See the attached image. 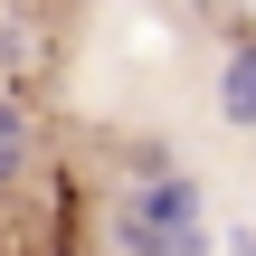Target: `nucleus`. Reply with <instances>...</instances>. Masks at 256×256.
Returning a JSON list of instances; mask_svg holds the SVG:
<instances>
[{
	"mask_svg": "<svg viewBox=\"0 0 256 256\" xmlns=\"http://www.w3.org/2000/svg\"><path fill=\"white\" fill-rule=\"evenodd\" d=\"M218 114L256 133V48H238V57H228V76H218Z\"/></svg>",
	"mask_w": 256,
	"mask_h": 256,
	"instance_id": "obj_2",
	"label": "nucleus"
},
{
	"mask_svg": "<svg viewBox=\"0 0 256 256\" xmlns=\"http://www.w3.org/2000/svg\"><path fill=\"white\" fill-rule=\"evenodd\" d=\"M114 238H124V256H200V190L180 171H162L152 190H133L114 209Z\"/></svg>",
	"mask_w": 256,
	"mask_h": 256,
	"instance_id": "obj_1",
	"label": "nucleus"
},
{
	"mask_svg": "<svg viewBox=\"0 0 256 256\" xmlns=\"http://www.w3.org/2000/svg\"><path fill=\"white\" fill-rule=\"evenodd\" d=\"M19 133H28V114H19V104H0V180L19 171Z\"/></svg>",
	"mask_w": 256,
	"mask_h": 256,
	"instance_id": "obj_3",
	"label": "nucleus"
}]
</instances>
